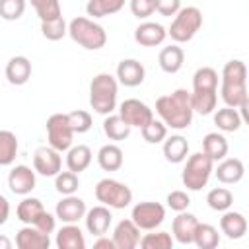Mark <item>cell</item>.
<instances>
[{
  "label": "cell",
  "mask_w": 249,
  "mask_h": 249,
  "mask_svg": "<svg viewBox=\"0 0 249 249\" xmlns=\"http://www.w3.org/2000/svg\"><path fill=\"white\" fill-rule=\"evenodd\" d=\"M29 2L35 8L41 21H49V19H54V18L62 16L60 0H29Z\"/></svg>",
  "instance_id": "ab89813d"
},
{
  "label": "cell",
  "mask_w": 249,
  "mask_h": 249,
  "mask_svg": "<svg viewBox=\"0 0 249 249\" xmlns=\"http://www.w3.org/2000/svg\"><path fill=\"white\" fill-rule=\"evenodd\" d=\"M62 167V158L60 152L51 148V146H39L33 154V169L39 175L45 177H54Z\"/></svg>",
  "instance_id": "30bf717a"
},
{
  "label": "cell",
  "mask_w": 249,
  "mask_h": 249,
  "mask_svg": "<svg viewBox=\"0 0 249 249\" xmlns=\"http://www.w3.org/2000/svg\"><path fill=\"white\" fill-rule=\"evenodd\" d=\"M93 247L95 249H115V243H113V237H105V235H97V239L93 241Z\"/></svg>",
  "instance_id": "816d5d0a"
},
{
  "label": "cell",
  "mask_w": 249,
  "mask_h": 249,
  "mask_svg": "<svg viewBox=\"0 0 249 249\" xmlns=\"http://www.w3.org/2000/svg\"><path fill=\"white\" fill-rule=\"evenodd\" d=\"M167 37V29L156 21H144L134 29V41L142 47H156L161 45Z\"/></svg>",
  "instance_id": "2e32d148"
},
{
  "label": "cell",
  "mask_w": 249,
  "mask_h": 249,
  "mask_svg": "<svg viewBox=\"0 0 249 249\" xmlns=\"http://www.w3.org/2000/svg\"><path fill=\"white\" fill-rule=\"evenodd\" d=\"M119 115L126 124L138 126V128H142L144 124H148L154 119L152 109L140 99H124L119 105Z\"/></svg>",
  "instance_id": "9c48e42d"
},
{
  "label": "cell",
  "mask_w": 249,
  "mask_h": 249,
  "mask_svg": "<svg viewBox=\"0 0 249 249\" xmlns=\"http://www.w3.org/2000/svg\"><path fill=\"white\" fill-rule=\"evenodd\" d=\"M220 230L230 239H241L247 233V218L241 212L224 210V216L220 218Z\"/></svg>",
  "instance_id": "d6986e66"
},
{
  "label": "cell",
  "mask_w": 249,
  "mask_h": 249,
  "mask_svg": "<svg viewBox=\"0 0 249 249\" xmlns=\"http://www.w3.org/2000/svg\"><path fill=\"white\" fill-rule=\"evenodd\" d=\"M115 249H134L140 243V228L132 220H121L113 231Z\"/></svg>",
  "instance_id": "9a60e30c"
},
{
  "label": "cell",
  "mask_w": 249,
  "mask_h": 249,
  "mask_svg": "<svg viewBox=\"0 0 249 249\" xmlns=\"http://www.w3.org/2000/svg\"><path fill=\"white\" fill-rule=\"evenodd\" d=\"M31 226H35V228L41 230L43 233H53L54 228H56V216H53V214H49L47 210H43V212L39 214V218H37Z\"/></svg>",
  "instance_id": "c3c4849f"
},
{
  "label": "cell",
  "mask_w": 249,
  "mask_h": 249,
  "mask_svg": "<svg viewBox=\"0 0 249 249\" xmlns=\"http://www.w3.org/2000/svg\"><path fill=\"white\" fill-rule=\"evenodd\" d=\"M206 202H208V206L212 210L224 212L233 204V195H231V191H228L224 187H216L206 195Z\"/></svg>",
  "instance_id": "8d00e7d4"
},
{
  "label": "cell",
  "mask_w": 249,
  "mask_h": 249,
  "mask_svg": "<svg viewBox=\"0 0 249 249\" xmlns=\"http://www.w3.org/2000/svg\"><path fill=\"white\" fill-rule=\"evenodd\" d=\"M10 247H12V241L6 235H0V249H10Z\"/></svg>",
  "instance_id": "f5cc1de1"
},
{
  "label": "cell",
  "mask_w": 249,
  "mask_h": 249,
  "mask_svg": "<svg viewBox=\"0 0 249 249\" xmlns=\"http://www.w3.org/2000/svg\"><path fill=\"white\" fill-rule=\"evenodd\" d=\"M214 124H216L222 132H235V130H239V126L243 124V119H241V115H239L237 109L226 105V107H222V109L216 111V115H214Z\"/></svg>",
  "instance_id": "f1b7e54d"
},
{
  "label": "cell",
  "mask_w": 249,
  "mask_h": 249,
  "mask_svg": "<svg viewBox=\"0 0 249 249\" xmlns=\"http://www.w3.org/2000/svg\"><path fill=\"white\" fill-rule=\"evenodd\" d=\"M202 152L212 160V161H220L228 156V140L224 134L220 132H208L202 138Z\"/></svg>",
  "instance_id": "484cf974"
},
{
  "label": "cell",
  "mask_w": 249,
  "mask_h": 249,
  "mask_svg": "<svg viewBox=\"0 0 249 249\" xmlns=\"http://www.w3.org/2000/svg\"><path fill=\"white\" fill-rule=\"evenodd\" d=\"M117 78L101 72L89 84V105L99 115H111L117 107Z\"/></svg>",
  "instance_id": "7a4b0ae2"
},
{
  "label": "cell",
  "mask_w": 249,
  "mask_h": 249,
  "mask_svg": "<svg viewBox=\"0 0 249 249\" xmlns=\"http://www.w3.org/2000/svg\"><path fill=\"white\" fill-rule=\"evenodd\" d=\"M193 89H218V72L210 66H202L193 76Z\"/></svg>",
  "instance_id": "74e56055"
},
{
  "label": "cell",
  "mask_w": 249,
  "mask_h": 249,
  "mask_svg": "<svg viewBox=\"0 0 249 249\" xmlns=\"http://www.w3.org/2000/svg\"><path fill=\"white\" fill-rule=\"evenodd\" d=\"M130 12L138 19H146L156 12V0H130Z\"/></svg>",
  "instance_id": "bcb514c9"
},
{
  "label": "cell",
  "mask_w": 249,
  "mask_h": 249,
  "mask_svg": "<svg viewBox=\"0 0 249 249\" xmlns=\"http://www.w3.org/2000/svg\"><path fill=\"white\" fill-rule=\"evenodd\" d=\"M181 10V0H156V12L165 18L175 16Z\"/></svg>",
  "instance_id": "681fc988"
},
{
  "label": "cell",
  "mask_w": 249,
  "mask_h": 249,
  "mask_svg": "<svg viewBox=\"0 0 249 249\" xmlns=\"http://www.w3.org/2000/svg\"><path fill=\"white\" fill-rule=\"evenodd\" d=\"M200 27H202V12L196 6H187L175 14V18L167 29V35L175 43H187L196 35V31Z\"/></svg>",
  "instance_id": "277c9868"
},
{
  "label": "cell",
  "mask_w": 249,
  "mask_h": 249,
  "mask_svg": "<svg viewBox=\"0 0 249 249\" xmlns=\"http://www.w3.org/2000/svg\"><path fill=\"white\" fill-rule=\"evenodd\" d=\"M18 156V138L12 130H0V165H12Z\"/></svg>",
  "instance_id": "836d02e7"
},
{
  "label": "cell",
  "mask_w": 249,
  "mask_h": 249,
  "mask_svg": "<svg viewBox=\"0 0 249 249\" xmlns=\"http://www.w3.org/2000/svg\"><path fill=\"white\" fill-rule=\"evenodd\" d=\"M8 187L14 195H29L35 189V171L27 165H16L8 175Z\"/></svg>",
  "instance_id": "4fadbf2b"
},
{
  "label": "cell",
  "mask_w": 249,
  "mask_h": 249,
  "mask_svg": "<svg viewBox=\"0 0 249 249\" xmlns=\"http://www.w3.org/2000/svg\"><path fill=\"white\" fill-rule=\"evenodd\" d=\"M193 243H195L198 249H214V247H218V243H220V233H218V230H216L214 226H210V224H200V222H198V226H196V230H195Z\"/></svg>",
  "instance_id": "1f68e13d"
},
{
  "label": "cell",
  "mask_w": 249,
  "mask_h": 249,
  "mask_svg": "<svg viewBox=\"0 0 249 249\" xmlns=\"http://www.w3.org/2000/svg\"><path fill=\"white\" fill-rule=\"evenodd\" d=\"M56 247L58 249H84L86 239L82 230L76 224H66L56 233Z\"/></svg>",
  "instance_id": "603a6c76"
},
{
  "label": "cell",
  "mask_w": 249,
  "mask_h": 249,
  "mask_svg": "<svg viewBox=\"0 0 249 249\" xmlns=\"http://www.w3.org/2000/svg\"><path fill=\"white\" fill-rule=\"evenodd\" d=\"M140 247L144 249H171L173 247V235L167 231H154L140 237Z\"/></svg>",
  "instance_id": "60d3db41"
},
{
  "label": "cell",
  "mask_w": 249,
  "mask_h": 249,
  "mask_svg": "<svg viewBox=\"0 0 249 249\" xmlns=\"http://www.w3.org/2000/svg\"><path fill=\"white\" fill-rule=\"evenodd\" d=\"M66 167L74 173L86 171L88 165L91 163V150L86 144H78V146H70L66 150Z\"/></svg>",
  "instance_id": "4316f807"
},
{
  "label": "cell",
  "mask_w": 249,
  "mask_h": 249,
  "mask_svg": "<svg viewBox=\"0 0 249 249\" xmlns=\"http://www.w3.org/2000/svg\"><path fill=\"white\" fill-rule=\"evenodd\" d=\"M86 210H88L86 208V202L80 196L64 195V198L60 202H56L54 214L64 224H76V222H80L86 216Z\"/></svg>",
  "instance_id": "8fae6325"
},
{
  "label": "cell",
  "mask_w": 249,
  "mask_h": 249,
  "mask_svg": "<svg viewBox=\"0 0 249 249\" xmlns=\"http://www.w3.org/2000/svg\"><path fill=\"white\" fill-rule=\"evenodd\" d=\"M66 115H68V123L72 126L74 134L76 132L82 134V132H88L91 128V115L88 111L78 109V111H72V113H66Z\"/></svg>",
  "instance_id": "f6af8a7d"
},
{
  "label": "cell",
  "mask_w": 249,
  "mask_h": 249,
  "mask_svg": "<svg viewBox=\"0 0 249 249\" xmlns=\"http://www.w3.org/2000/svg\"><path fill=\"white\" fill-rule=\"evenodd\" d=\"M123 6H124V0H89L86 6V12L91 18H105V16L117 14Z\"/></svg>",
  "instance_id": "e575fe53"
},
{
  "label": "cell",
  "mask_w": 249,
  "mask_h": 249,
  "mask_svg": "<svg viewBox=\"0 0 249 249\" xmlns=\"http://www.w3.org/2000/svg\"><path fill=\"white\" fill-rule=\"evenodd\" d=\"M189 154V142L185 136L181 134H173V136H165L163 140V156L167 161L171 163H181Z\"/></svg>",
  "instance_id": "d4e9b609"
},
{
  "label": "cell",
  "mask_w": 249,
  "mask_h": 249,
  "mask_svg": "<svg viewBox=\"0 0 249 249\" xmlns=\"http://www.w3.org/2000/svg\"><path fill=\"white\" fill-rule=\"evenodd\" d=\"M189 204H191V198H189V195H187L185 191H171V193L167 195V206H169L171 210H175V212L187 210Z\"/></svg>",
  "instance_id": "7dc6e473"
},
{
  "label": "cell",
  "mask_w": 249,
  "mask_h": 249,
  "mask_svg": "<svg viewBox=\"0 0 249 249\" xmlns=\"http://www.w3.org/2000/svg\"><path fill=\"white\" fill-rule=\"evenodd\" d=\"M196 226H198V220H196L195 214H191V212H187V210L177 212V216L173 218V224H171L173 241H179V243H183V245L193 243Z\"/></svg>",
  "instance_id": "7c38bea8"
},
{
  "label": "cell",
  "mask_w": 249,
  "mask_h": 249,
  "mask_svg": "<svg viewBox=\"0 0 249 249\" xmlns=\"http://www.w3.org/2000/svg\"><path fill=\"white\" fill-rule=\"evenodd\" d=\"M95 198L109 208H126L132 202V191L117 179H101L95 185Z\"/></svg>",
  "instance_id": "8992f818"
},
{
  "label": "cell",
  "mask_w": 249,
  "mask_h": 249,
  "mask_svg": "<svg viewBox=\"0 0 249 249\" xmlns=\"http://www.w3.org/2000/svg\"><path fill=\"white\" fill-rule=\"evenodd\" d=\"M245 175V165L241 160L237 158H224L218 167H216V177L220 183H226V185H233V183H239Z\"/></svg>",
  "instance_id": "ffe728a7"
},
{
  "label": "cell",
  "mask_w": 249,
  "mask_h": 249,
  "mask_svg": "<svg viewBox=\"0 0 249 249\" xmlns=\"http://www.w3.org/2000/svg\"><path fill=\"white\" fill-rule=\"evenodd\" d=\"M80 187V179H78V173L74 171H58L54 175V189L64 196V195H74Z\"/></svg>",
  "instance_id": "f35d334b"
},
{
  "label": "cell",
  "mask_w": 249,
  "mask_h": 249,
  "mask_svg": "<svg viewBox=\"0 0 249 249\" xmlns=\"http://www.w3.org/2000/svg\"><path fill=\"white\" fill-rule=\"evenodd\" d=\"M222 82L228 84H247V68L243 60H230L224 64L222 70Z\"/></svg>",
  "instance_id": "d590c367"
},
{
  "label": "cell",
  "mask_w": 249,
  "mask_h": 249,
  "mask_svg": "<svg viewBox=\"0 0 249 249\" xmlns=\"http://www.w3.org/2000/svg\"><path fill=\"white\" fill-rule=\"evenodd\" d=\"M220 93H222V101L228 107H233V109H237L241 103L249 101L247 84H228V82H222Z\"/></svg>",
  "instance_id": "f546056e"
},
{
  "label": "cell",
  "mask_w": 249,
  "mask_h": 249,
  "mask_svg": "<svg viewBox=\"0 0 249 249\" xmlns=\"http://www.w3.org/2000/svg\"><path fill=\"white\" fill-rule=\"evenodd\" d=\"M130 124H126L123 119H121V115H107L105 117V121H103V132H105V136L109 138V140H124V138H128V134H130Z\"/></svg>",
  "instance_id": "4dcf8cb0"
},
{
  "label": "cell",
  "mask_w": 249,
  "mask_h": 249,
  "mask_svg": "<svg viewBox=\"0 0 249 249\" xmlns=\"http://www.w3.org/2000/svg\"><path fill=\"white\" fill-rule=\"evenodd\" d=\"M163 218H165V208L160 202H152V200L138 202L132 208V214H130V220L140 230H148V231H152L158 226H161Z\"/></svg>",
  "instance_id": "ba28073f"
},
{
  "label": "cell",
  "mask_w": 249,
  "mask_h": 249,
  "mask_svg": "<svg viewBox=\"0 0 249 249\" xmlns=\"http://www.w3.org/2000/svg\"><path fill=\"white\" fill-rule=\"evenodd\" d=\"M25 12V0H0V18L6 21H16Z\"/></svg>",
  "instance_id": "ee69618b"
},
{
  "label": "cell",
  "mask_w": 249,
  "mask_h": 249,
  "mask_svg": "<svg viewBox=\"0 0 249 249\" xmlns=\"http://www.w3.org/2000/svg\"><path fill=\"white\" fill-rule=\"evenodd\" d=\"M68 35L72 37L74 43H78L88 51H99L107 43L105 29L89 18H74L68 23Z\"/></svg>",
  "instance_id": "3957f363"
},
{
  "label": "cell",
  "mask_w": 249,
  "mask_h": 249,
  "mask_svg": "<svg viewBox=\"0 0 249 249\" xmlns=\"http://www.w3.org/2000/svg\"><path fill=\"white\" fill-rule=\"evenodd\" d=\"M123 150L117 144H105L97 152V163L103 171H117L123 165Z\"/></svg>",
  "instance_id": "83f0119b"
},
{
  "label": "cell",
  "mask_w": 249,
  "mask_h": 249,
  "mask_svg": "<svg viewBox=\"0 0 249 249\" xmlns=\"http://www.w3.org/2000/svg\"><path fill=\"white\" fill-rule=\"evenodd\" d=\"M8 216H10V202L4 195H0V226L8 222Z\"/></svg>",
  "instance_id": "f907efd6"
},
{
  "label": "cell",
  "mask_w": 249,
  "mask_h": 249,
  "mask_svg": "<svg viewBox=\"0 0 249 249\" xmlns=\"http://www.w3.org/2000/svg\"><path fill=\"white\" fill-rule=\"evenodd\" d=\"M212 171H214V161L204 152H196L189 156L181 173V181L189 191H200L202 187H206Z\"/></svg>",
  "instance_id": "5b68a950"
},
{
  "label": "cell",
  "mask_w": 249,
  "mask_h": 249,
  "mask_svg": "<svg viewBox=\"0 0 249 249\" xmlns=\"http://www.w3.org/2000/svg\"><path fill=\"white\" fill-rule=\"evenodd\" d=\"M158 62H160V68L165 72V74H175L181 70L183 62H185V53L179 45H169V47H163L160 51V56H158Z\"/></svg>",
  "instance_id": "7402d4cb"
},
{
  "label": "cell",
  "mask_w": 249,
  "mask_h": 249,
  "mask_svg": "<svg viewBox=\"0 0 249 249\" xmlns=\"http://www.w3.org/2000/svg\"><path fill=\"white\" fill-rule=\"evenodd\" d=\"M6 78L12 86H23L31 78V62L27 56H12L6 64Z\"/></svg>",
  "instance_id": "44dd1931"
},
{
  "label": "cell",
  "mask_w": 249,
  "mask_h": 249,
  "mask_svg": "<svg viewBox=\"0 0 249 249\" xmlns=\"http://www.w3.org/2000/svg\"><path fill=\"white\" fill-rule=\"evenodd\" d=\"M43 210H45V208H43V202H41L39 198H35V196H25V198L18 204L16 214H18V220H19V222H23V224H33V222L39 218V214H41Z\"/></svg>",
  "instance_id": "d6a6232c"
},
{
  "label": "cell",
  "mask_w": 249,
  "mask_h": 249,
  "mask_svg": "<svg viewBox=\"0 0 249 249\" xmlns=\"http://www.w3.org/2000/svg\"><path fill=\"white\" fill-rule=\"evenodd\" d=\"M146 70L144 66L134 58H124L117 66V80L126 88H136L144 82Z\"/></svg>",
  "instance_id": "e0dca14e"
},
{
  "label": "cell",
  "mask_w": 249,
  "mask_h": 249,
  "mask_svg": "<svg viewBox=\"0 0 249 249\" xmlns=\"http://www.w3.org/2000/svg\"><path fill=\"white\" fill-rule=\"evenodd\" d=\"M84 220H86L88 231L97 237V235H105L107 233V230H109V226L113 222V214H111L109 206L99 204V206H93V208L86 210Z\"/></svg>",
  "instance_id": "5bb4252c"
},
{
  "label": "cell",
  "mask_w": 249,
  "mask_h": 249,
  "mask_svg": "<svg viewBox=\"0 0 249 249\" xmlns=\"http://www.w3.org/2000/svg\"><path fill=\"white\" fill-rule=\"evenodd\" d=\"M156 113L161 117L163 124L175 130H183L193 121L191 93L187 89H175L169 95L156 99Z\"/></svg>",
  "instance_id": "6da1fadb"
},
{
  "label": "cell",
  "mask_w": 249,
  "mask_h": 249,
  "mask_svg": "<svg viewBox=\"0 0 249 249\" xmlns=\"http://www.w3.org/2000/svg\"><path fill=\"white\" fill-rule=\"evenodd\" d=\"M41 33L49 41H60L68 33V25H66L64 18L60 16V18H54L49 21H41Z\"/></svg>",
  "instance_id": "b9f144b4"
},
{
  "label": "cell",
  "mask_w": 249,
  "mask_h": 249,
  "mask_svg": "<svg viewBox=\"0 0 249 249\" xmlns=\"http://www.w3.org/2000/svg\"><path fill=\"white\" fill-rule=\"evenodd\" d=\"M47 138H49V146L58 152H66L72 146L74 130L68 123L66 113H54L47 119Z\"/></svg>",
  "instance_id": "52a82bcc"
},
{
  "label": "cell",
  "mask_w": 249,
  "mask_h": 249,
  "mask_svg": "<svg viewBox=\"0 0 249 249\" xmlns=\"http://www.w3.org/2000/svg\"><path fill=\"white\" fill-rule=\"evenodd\" d=\"M16 245L19 249H47L51 245V239H49V233H43L35 226L27 224L18 231Z\"/></svg>",
  "instance_id": "ac0fdd59"
},
{
  "label": "cell",
  "mask_w": 249,
  "mask_h": 249,
  "mask_svg": "<svg viewBox=\"0 0 249 249\" xmlns=\"http://www.w3.org/2000/svg\"><path fill=\"white\" fill-rule=\"evenodd\" d=\"M140 132H142V138H144L148 144H160V142H163L165 136H167V126L163 124V121L152 119L148 124H144V126L140 128Z\"/></svg>",
  "instance_id": "7bdbcfd3"
},
{
  "label": "cell",
  "mask_w": 249,
  "mask_h": 249,
  "mask_svg": "<svg viewBox=\"0 0 249 249\" xmlns=\"http://www.w3.org/2000/svg\"><path fill=\"white\" fill-rule=\"evenodd\" d=\"M218 89H193L191 93V107L193 113L210 115L218 103Z\"/></svg>",
  "instance_id": "cb8c5ba5"
}]
</instances>
